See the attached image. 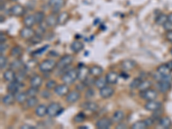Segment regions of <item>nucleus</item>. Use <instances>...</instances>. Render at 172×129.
<instances>
[{
	"mask_svg": "<svg viewBox=\"0 0 172 129\" xmlns=\"http://www.w3.org/2000/svg\"><path fill=\"white\" fill-rule=\"evenodd\" d=\"M147 125L146 123L144 122V121H138L136 122L135 123H133L131 127L132 129H145L147 128Z\"/></svg>",
	"mask_w": 172,
	"mask_h": 129,
	"instance_id": "obj_40",
	"label": "nucleus"
},
{
	"mask_svg": "<svg viewBox=\"0 0 172 129\" xmlns=\"http://www.w3.org/2000/svg\"><path fill=\"white\" fill-rule=\"evenodd\" d=\"M10 54L16 59H19L22 54V48H21L20 46H15L10 51Z\"/></svg>",
	"mask_w": 172,
	"mask_h": 129,
	"instance_id": "obj_32",
	"label": "nucleus"
},
{
	"mask_svg": "<svg viewBox=\"0 0 172 129\" xmlns=\"http://www.w3.org/2000/svg\"><path fill=\"white\" fill-rule=\"evenodd\" d=\"M142 81H143V79H142L141 78H137L133 79V81L131 82L130 84H129V87H130L131 89H138Z\"/></svg>",
	"mask_w": 172,
	"mask_h": 129,
	"instance_id": "obj_41",
	"label": "nucleus"
},
{
	"mask_svg": "<svg viewBox=\"0 0 172 129\" xmlns=\"http://www.w3.org/2000/svg\"><path fill=\"white\" fill-rule=\"evenodd\" d=\"M34 113L38 117H44L48 115V107L45 104H38L35 107Z\"/></svg>",
	"mask_w": 172,
	"mask_h": 129,
	"instance_id": "obj_17",
	"label": "nucleus"
},
{
	"mask_svg": "<svg viewBox=\"0 0 172 129\" xmlns=\"http://www.w3.org/2000/svg\"><path fill=\"white\" fill-rule=\"evenodd\" d=\"M151 84H151V82L150 81V80H143V81L141 82V84H139L138 89L139 91H144V90H146V89H150Z\"/></svg>",
	"mask_w": 172,
	"mask_h": 129,
	"instance_id": "obj_39",
	"label": "nucleus"
},
{
	"mask_svg": "<svg viewBox=\"0 0 172 129\" xmlns=\"http://www.w3.org/2000/svg\"><path fill=\"white\" fill-rule=\"evenodd\" d=\"M78 128L79 129H88L89 128H88L87 126H80V127H78Z\"/></svg>",
	"mask_w": 172,
	"mask_h": 129,
	"instance_id": "obj_59",
	"label": "nucleus"
},
{
	"mask_svg": "<svg viewBox=\"0 0 172 129\" xmlns=\"http://www.w3.org/2000/svg\"><path fill=\"white\" fill-rule=\"evenodd\" d=\"M34 34L35 31L30 27H24L20 31V36L24 40H30Z\"/></svg>",
	"mask_w": 172,
	"mask_h": 129,
	"instance_id": "obj_9",
	"label": "nucleus"
},
{
	"mask_svg": "<svg viewBox=\"0 0 172 129\" xmlns=\"http://www.w3.org/2000/svg\"><path fill=\"white\" fill-rule=\"evenodd\" d=\"M171 120L167 116H165L163 118L161 117V119L159 120V126L162 127L163 128H169L171 127Z\"/></svg>",
	"mask_w": 172,
	"mask_h": 129,
	"instance_id": "obj_30",
	"label": "nucleus"
},
{
	"mask_svg": "<svg viewBox=\"0 0 172 129\" xmlns=\"http://www.w3.org/2000/svg\"><path fill=\"white\" fill-rule=\"evenodd\" d=\"M77 79H78V71L76 69L68 70L61 76V81L66 84H71Z\"/></svg>",
	"mask_w": 172,
	"mask_h": 129,
	"instance_id": "obj_1",
	"label": "nucleus"
},
{
	"mask_svg": "<svg viewBox=\"0 0 172 129\" xmlns=\"http://www.w3.org/2000/svg\"><path fill=\"white\" fill-rule=\"evenodd\" d=\"M51 92L49 91V89H44V90H42L41 92V95L42 98H44V99H48L50 96H51Z\"/></svg>",
	"mask_w": 172,
	"mask_h": 129,
	"instance_id": "obj_50",
	"label": "nucleus"
},
{
	"mask_svg": "<svg viewBox=\"0 0 172 129\" xmlns=\"http://www.w3.org/2000/svg\"><path fill=\"white\" fill-rule=\"evenodd\" d=\"M57 85H58V84H57V83H56L55 80L50 79V80H48V81L47 82V84H46V88L49 89V90H51V89H54Z\"/></svg>",
	"mask_w": 172,
	"mask_h": 129,
	"instance_id": "obj_44",
	"label": "nucleus"
},
{
	"mask_svg": "<svg viewBox=\"0 0 172 129\" xmlns=\"http://www.w3.org/2000/svg\"><path fill=\"white\" fill-rule=\"evenodd\" d=\"M84 48L83 43L80 41H74L71 44V50L74 53H79L81 52Z\"/></svg>",
	"mask_w": 172,
	"mask_h": 129,
	"instance_id": "obj_26",
	"label": "nucleus"
},
{
	"mask_svg": "<svg viewBox=\"0 0 172 129\" xmlns=\"http://www.w3.org/2000/svg\"><path fill=\"white\" fill-rule=\"evenodd\" d=\"M4 78L7 82H12L16 79V74L14 70L9 69L4 72Z\"/></svg>",
	"mask_w": 172,
	"mask_h": 129,
	"instance_id": "obj_24",
	"label": "nucleus"
},
{
	"mask_svg": "<svg viewBox=\"0 0 172 129\" xmlns=\"http://www.w3.org/2000/svg\"><path fill=\"white\" fill-rule=\"evenodd\" d=\"M22 85V84L19 82L18 80H14L12 82H10V84L7 85V91L9 93H11L13 95H16L19 92L21 86Z\"/></svg>",
	"mask_w": 172,
	"mask_h": 129,
	"instance_id": "obj_6",
	"label": "nucleus"
},
{
	"mask_svg": "<svg viewBox=\"0 0 172 129\" xmlns=\"http://www.w3.org/2000/svg\"><path fill=\"white\" fill-rule=\"evenodd\" d=\"M140 97L143 98L146 101H151V100H156L158 98V91L152 89H148L144 91H139Z\"/></svg>",
	"mask_w": 172,
	"mask_h": 129,
	"instance_id": "obj_4",
	"label": "nucleus"
},
{
	"mask_svg": "<svg viewBox=\"0 0 172 129\" xmlns=\"http://www.w3.org/2000/svg\"><path fill=\"white\" fill-rule=\"evenodd\" d=\"M6 48H7V46L4 44V43H1V46H0V51H1V54H3V53L5 51Z\"/></svg>",
	"mask_w": 172,
	"mask_h": 129,
	"instance_id": "obj_54",
	"label": "nucleus"
},
{
	"mask_svg": "<svg viewBox=\"0 0 172 129\" xmlns=\"http://www.w3.org/2000/svg\"><path fill=\"white\" fill-rule=\"evenodd\" d=\"M84 120H85V115L83 114V113H78V114H77L75 116H74V119H73V121L75 122L76 123H81L83 122H84Z\"/></svg>",
	"mask_w": 172,
	"mask_h": 129,
	"instance_id": "obj_43",
	"label": "nucleus"
},
{
	"mask_svg": "<svg viewBox=\"0 0 172 129\" xmlns=\"http://www.w3.org/2000/svg\"><path fill=\"white\" fill-rule=\"evenodd\" d=\"M168 22H170L172 23V13L168 15Z\"/></svg>",
	"mask_w": 172,
	"mask_h": 129,
	"instance_id": "obj_57",
	"label": "nucleus"
},
{
	"mask_svg": "<svg viewBox=\"0 0 172 129\" xmlns=\"http://www.w3.org/2000/svg\"><path fill=\"white\" fill-rule=\"evenodd\" d=\"M116 128L117 129H121V128H127V126L123 124L122 122H120L118 123V125L116 126Z\"/></svg>",
	"mask_w": 172,
	"mask_h": 129,
	"instance_id": "obj_55",
	"label": "nucleus"
},
{
	"mask_svg": "<svg viewBox=\"0 0 172 129\" xmlns=\"http://www.w3.org/2000/svg\"><path fill=\"white\" fill-rule=\"evenodd\" d=\"M46 23L47 26L50 28H54L58 25V16L54 14H50L46 17Z\"/></svg>",
	"mask_w": 172,
	"mask_h": 129,
	"instance_id": "obj_19",
	"label": "nucleus"
},
{
	"mask_svg": "<svg viewBox=\"0 0 172 129\" xmlns=\"http://www.w3.org/2000/svg\"><path fill=\"white\" fill-rule=\"evenodd\" d=\"M42 83H43V78L39 75H35L30 79V86L40 88L42 85Z\"/></svg>",
	"mask_w": 172,
	"mask_h": 129,
	"instance_id": "obj_25",
	"label": "nucleus"
},
{
	"mask_svg": "<svg viewBox=\"0 0 172 129\" xmlns=\"http://www.w3.org/2000/svg\"><path fill=\"white\" fill-rule=\"evenodd\" d=\"M121 66L126 72L132 71V70H133L134 68L136 67V62L133 60H130V59L125 60L121 63Z\"/></svg>",
	"mask_w": 172,
	"mask_h": 129,
	"instance_id": "obj_15",
	"label": "nucleus"
},
{
	"mask_svg": "<svg viewBox=\"0 0 172 129\" xmlns=\"http://www.w3.org/2000/svg\"><path fill=\"white\" fill-rule=\"evenodd\" d=\"M82 108L86 109V110H88V111H90V112H96L99 107H98V104L96 103L95 102L88 101V102H85L83 103Z\"/></svg>",
	"mask_w": 172,
	"mask_h": 129,
	"instance_id": "obj_22",
	"label": "nucleus"
},
{
	"mask_svg": "<svg viewBox=\"0 0 172 129\" xmlns=\"http://www.w3.org/2000/svg\"><path fill=\"white\" fill-rule=\"evenodd\" d=\"M16 101L18 103H24L27 102L28 96L27 95V92H18L16 94Z\"/></svg>",
	"mask_w": 172,
	"mask_h": 129,
	"instance_id": "obj_34",
	"label": "nucleus"
},
{
	"mask_svg": "<svg viewBox=\"0 0 172 129\" xmlns=\"http://www.w3.org/2000/svg\"><path fill=\"white\" fill-rule=\"evenodd\" d=\"M27 95L28 97H31V96H36L39 93V88H36V87H33L31 86L30 88H28L27 89Z\"/></svg>",
	"mask_w": 172,
	"mask_h": 129,
	"instance_id": "obj_42",
	"label": "nucleus"
},
{
	"mask_svg": "<svg viewBox=\"0 0 172 129\" xmlns=\"http://www.w3.org/2000/svg\"><path fill=\"white\" fill-rule=\"evenodd\" d=\"M107 80H106V78H98L97 79L95 80V86H96L97 89H102L103 87H105L106 85H107Z\"/></svg>",
	"mask_w": 172,
	"mask_h": 129,
	"instance_id": "obj_38",
	"label": "nucleus"
},
{
	"mask_svg": "<svg viewBox=\"0 0 172 129\" xmlns=\"http://www.w3.org/2000/svg\"><path fill=\"white\" fill-rule=\"evenodd\" d=\"M144 108L148 111L151 112H154L157 111L158 109H160L162 108V103L158 102L156 100H151V101H147V102L144 104Z\"/></svg>",
	"mask_w": 172,
	"mask_h": 129,
	"instance_id": "obj_8",
	"label": "nucleus"
},
{
	"mask_svg": "<svg viewBox=\"0 0 172 129\" xmlns=\"http://www.w3.org/2000/svg\"><path fill=\"white\" fill-rule=\"evenodd\" d=\"M94 95H95V90L93 89L89 88L86 90V92H85V98L90 99V98L94 97Z\"/></svg>",
	"mask_w": 172,
	"mask_h": 129,
	"instance_id": "obj_47",
	"label": "nucleus"
},
{
	"mask_svg": "<svg viewBox=\"0 0 172 129\" xmlns=\"http://www.w3.org/2000/svg\"><path fill=\"white\" fill-rule=\"evenodd\" d=\"M30 41H32L34 44H38V43H41L42 41V37H41L40 34H34V36L30 39Z\"/></svg>",
	"mask_w": 172,
	"mask_h": 129,
	"instance_id": "obj_46",
	"label": "nucleus"
},
{
	"mask_svg": "<svg viewBox=\"0 0 172 129\" xmlns=\"http://www.w3.org/2000/svg\"><path fill=\"white\" fill-rule=\"evenodd\" d=\"M26 103H27V106L28 108H34L38 105L39 100L36 96H31V97L28 98Z\"/></svg>",
	"mask_w": 172,
	"mask_h": 129,
	"instance_id": "obj_37",
	"label": "nucleus"
},
{
	"mask_svg": "<svg viewBox=\"0 0 172 129\" xmlns=\"http://www.w3.org/2000/svg\"><path fill=\"white\" fill-rule=\"evenodd\" d=\"M7 65V58L5 56H4L3 54L0 55V68L3 70L4 68Z\"/></svg>",
	"mask_w": 172,
	"mask_h": 129,
	"instance_id": "obj_45",
	"label": "nucleus"
},
{
	"mask_svg": "<svg viewBox=\"0 0 172 129\" xmlns=\"http://www.w3.org/2000/svg\"><path fill=\"white\" fill-rule=\"evenodd\" d=\"M171 55H172V48H171Z\"/></svg>",
	"mask_w": 172,
	"mask_h": 129,
	"instance_id": "obj_60",
	"label": "nucleus"
},
{
	"mask_svg": "<svg viewBox=\"0 0 172 129\" xmlns=\"http://www.w3.org/2000/svg\"><path fill=\"white\" fill-rule=\"evenodd\" d=\"M124 118H125V114H124L123 111H121V110H116V111L113 114L111 120H112L113 122L120 123L122 122Z\"/></svg>",
	"mask_w": 172,
	"mask_h": 129,
	"instance_id": "obj_20",
	"label": "nucleus"
},
{
	"mask_svg": "<svg viewBox=\"0 0 172 129\" xmlns=\"http://www.w3.org/2000/svg\"><path fill=\"white\" fill-rule=\"evenodd\" d=\"M65 4H66V0H49L48 1V5L56 11L60 10L61 8L65 6Z\"/></svg>",
	"mask_w": 172,
	"mask_h": 129,
	"instance_id": "obj_13",
	"label": "nucleus"
},
{
	"mask_svg": "<svg viewBox=\"0 0 172 129\" xmlns=\"http://www.w3.org/2000/svg\"><path fill=\"white\" fill-rule=\"evenodd\" d=\"M168 22V16L165 15L164 13H160L155 19V22L158 25H165V23H166Z\"/></svg>",
	"mask_w": 172,
	"mask_h": 129,
	"instance_id": "obj_33",
	"label": "nucleus"
},
{
	"mask_svg": "<svg viewBox=\"0 0 172 129\" xmlns=\"http://www.w3.org/2000/svg\"><path fill=\"white\" fill-rule=\"evenodd\" d=\"M103 67L99 66H93L89 68V75L93 77H100L103 74Z\"/></svg>",
	"mask_w": 172,
	"mask_h": 129,
	"instance_id": "obj_27",
	"label": "nucleus"
},
{
	"mask_svg": "<svg viewBox=\"0 0 172 129\" xmlns=\"http://www.w3.org/2000/svg\"><path fill=\"white\" fill-rule=\"evenodd\" d=\"M15 101H16V96L13 94H11V93L7 94V95H5L2 98V102L4 105H6V106L12 105Z\"/></svg>",
	"mask_w": 172,
	"mask_h": 129,
	"instance_id": "obj_28",
	"label": "nucleus"
},
{
	"mask_svg": "<svg viewBox=\"0 0 172 129\" xmlns=\"http://www.w3.org/2000/svg\"><path fill=\"white\" fill-rule=\"evenodd\" d=\"M78 79L81 82H83L89 75V68H87L85 66H78Z\"/></svg>",
	"mask_w": 172,
	"mask_h": 129,
	"instance_id": "obj_18",
	"label": "nucleus"
},
{
	"mask_svg": "<svg viewBox=\"0 0 172 129\" xmlns=\"http://www.w3.org/2000/svg\"><path fill=\"white\" fill-rule=\"evenodd\" d=\"M23 23H24L25 27H33L34 24L36 23L34 15H28V16H27L24 18V20H23Z\"/></svg>",
	"mask_w": 172,
	"mask_h": 129,
	"instance_id": "obj_31",
	"label": "nucleus"
},
{
	"mask_svg": "<svg viewBox=\"0 0 172 129\" xmlns=\"http://www.w3.org/2000/svg\"><path fill=\"white\" fill-rule=\"evenodd\" d=\"M21 129H35L36 128L34 126H32V125H28V124H24L22 126L20 127Z\"/></svg>",
	"mask_w": 172,
	"mask_h": 129,
	"instance_id": "obj_52",
	"label": "nucleus"
},
{
	"mask_svg": "<svg viewBox=\"0 0 172 129\" xmlns=\"http://www.w3.org/2000/svg\"><path fill=\"white\" fill-rule=\"evenodd\" d=\"M10 11L14 16H21L25 13V9L21 4H15L10 9Z\"/></svg>",
	"mask_w": 172,
	"mask_h": 129,
	"instance_id": "obj_14",
	"label": "nucleus"
},
{
	"mask_svg": "<svg viewBox=\"0 0 172 129\" xmlns=\"http://www.w3.org/2000/svg\"><path fill=\"white\" fill-rule=\"evenodd\" d=\"M157 72H158L159 74H161L162 76H170L171 71L168 68L166 64H163V65H160L158 68H157Z\"/></svg>",
	"mask_w": 172,
	"mask_h": 129,
	"instance_id": "obj_29",
	"label": "nucleus"
},
{
	"mask_svg": "<svg viewBox=\"0 0 172 129\" xmlns=\"http://www.w3.org/2000/svg\"><path fill=\"white\" fill-rule=\"evenodd\" d=\"M166 65H167V66H168V68L171 70L172 72V60H171V61H169V62H167L166 63Z\"/></svg>",
	"mask_w": 172,
	"mask_h": 129,
	"instance_id": "obj_56",
	"label": "nucleus"
},
{
	"mask_svg": "<svg viewBox=\"0 0 172 129\" xmlns=\"http://www.w3.org/2000/svg\"><path fill=\"white\" fill-rule=\"evenodd\" d=\"M69 91H70V89L68 87V84H59L54 89V93L59 96H65L68 94Z\"/></svg>",
	"mask_w": 172,
	"mask_h": 129,
	"instance_id": "obj_11",
	"label": "nucleus"
},
{
	"mask_svg": "<svg viewBox=\"0 0 172 129\" xmlns=\"http://www.w3.org/2000/svg\"><path fill=\"white\" fill-rule=\"evenodd\" d=\"M107 82L110 84H115L118 82V78H119V75L115 72H109L108 74L105 77Z\"/></svg>",
	"mask_w": 172,
	"mask_h": 129,
	"instance_id": "obj_21",
	"label": "nucleus"
},
{
	"mask_svg": "<svg viewBox=\"0 0 172 129\" xmlns=\"http://www.w3.org/2000/svg\"><path fill=\"white\" fill-rule=\"evenodd\" d=\"M63 111L60 104L58 102H52L48 106V116L50 117H55L60 116Z\"/></svg>",
	"mask_w": 172,
	"mask_h": 129,
	"instance_id": "obj_3",
	"label": "nucleus"
},
{
	"mask_svg": "<svg viewBox=\"0 0 172 129\" xmlns=\"http://www.w3.org/2000/svg\"><path fill=\"white\" fill-rule=\"evenodd\" d=\"M166 38H167V40L170 41V42H172V29L171 30H168V31H167Z\"/></svg>",
	"mask_w": 172,
	"mask_h": 129,
	"instance_id": "obj_53",
	"label": "nucleus"
},
{
	"mask_svg": "<svg viewBox=\"0 0 172 129\" xmlns=\"http://www.w3.org/2000/svg\"><path fill=\"white\" fill-rule=\"evenodd\" d=\"M99 93H100L101 97H103V99H108V98H110L112 95H114L115 90H114V89L112 88V87L106 85L105 87L100 89Z\"/></svg>",
	"mask_w": 172,
	"mask_h": 129,
	"instance_id": "obj_12",
	"label": "nucleus"
},
{
	"mask_svg": "<svg viewBox=\"0 0 172 129\" xmlns=\"http://www.w3.org/2000/svg\"><path fill=\"white\" fill-rule=\"evenodd\" d=\"M57 67V62L54 60L49 59V60H43L41 64L39 65V70L44 72V73H48L54 70V68Z\"/></svg>",
	"mask_w": 172,
	"mask_h": 129,
	"instance_id": "obj_2",
	"label": "nucleus"
},
{
	"mask_svg": "<svg viewBox=\"0 0 172 129\" xmlns=\"http://www.w3.org/2000/svg\"><path fill=\"white\" fill-rule=\"evenodd\" d=\"M10 1H12V2H16V1H17V0H10Z\"/></svg>",
	"mask_w": 172,
	"mask_h": 129,
	"instance_id": "obj_61",
	"label": "nucleus"
},
{
	"mask_svg": "<svg viewBox=\"0 0 172 129\" xmlns=\"http://www.w3.org/2000/svg\"><path fill=\"white\" fill-rule=\"evenodd\" d=\"M34 18H35V22L37 24H41L44 21L46 20V16H45V13L43 11H37L34 14Z\"/></svg>",
	"mask_w": 172,
	"mask_h": 129,
	"instance_id": "obj_35",
	"label": "nucleus"
},
{
	"mask_svg": "<svg viewBox=\"0 0 172 129\" xmlns=\"http://www.w3.org/2000/svg\"><path fill=\"white\" fill-rule=\"evenodd\" d=\"M171 84L170 81H158L156 84V88L160 93H166L171 89Z\"/></svg>",
	"mask_w": 172,
	"mask_h": 129,
	"instance_id": "obj_10",
	"label": "nucleus"
},
{
	"mask_svg": "<svg viewBox=\"0 0 172 129\" xmlns=\"http://www.w3.org/2000/svg\"><path fill=\"white\" fill-rule=\"evenodd\" d=\"M48 45H46L45 47H43V48H40L39 50H36V51H34V53H33V55H41L43 53H45L46 51H47V49L48 48Z\"/></svg>",
	"mask_w": 172,
	"mask_h": 129,
	"instance_id": "obj_49",
	"label": "nucleus"
},
{
	"mask_svg": "<svg viewBox=\"0 0 172 129\" xmlns=\"http://www.w3.org/2000/svg\"><path fill=\"white\" fill-rule=\"evenodd\" d=\"M80 98V91H71V92H69L68 94L66 95V102L68 103H75L78 101V99Z\"/></svg>",
	"mask_w": 172,
	"mask_h": 129,
	"instance_id": "obj_16",
	"label": "nucleus"
},
{
	"mask_svg": "<svg viewBox=\"0 0 172 129\" xmlns=\"http://www.w3.org/2000/svg\"><path fill=\"white\" fill-rule=\"evenodd\" d=\"M23 67V63L19 59L15 60L11 64H10V69H12L14 71H20L21 69Z\"/></svg>",
	"mask_w": 172,
	"mask_h": 129,
	"instance_id": "obj_36",
	"label": "nucleus"
},
{
	"mask_svg": "<svg viewBox=\"0 0 172 129\" xmlns=\"http://www.w3.org/2000/svg\"><path fill=\"white\" fill-rule=\"evenodd\" d=\"M162 110L161 109H158L157 111H154V113H153V116H152V118H153V120L154 121H156V120H160L161 119V114H162Z\"/></svg>",
	"mask_w": 172,
	"mask_h": 129,
	"instance_id": "obj_48",
	"label": "nucleus"
},
{
	"mask_svg": "<svg viewBox=\"0 0 172 129\" xmlns=\"http://www.w3.org/2000/svg\"><path fill=\"white\" fill-rule=\"evenodd\" d=\"M70 18V14L67 11H63L58 16V25L63 26L65 25Z\"/></svg>",
	"mask_w": 172,
	"mask_h": 129,
	"instance_id": "obj_23",
	"label": "nucleus"
},
{
	"mask_svg": "<svg viewBox=\"0 0 172 129\" xmlns=\"http://www.w3.org/2000/svg\"><path fill=\"white\" fill-rule=\"evenodd\" d=\"M112 120L108 117H102L96 123V128L99 129H109L112 125Z\"/></svg>",
	"mask_w": 172,
	"mask_h": 129,
	"instance_id": "obj_7",
	"label": "nucleus"
},
{
	"mask_svg": "<svg viewBox=\"0 0 172 129\" xmlns=\"http://www.w3.org/2000/svg\"><path fill=\"white\" fill-rule=\"evenodd\" d=\"M1 43H4V41H5V37L4 36L3 37V33H1Z\"/></svg>",
	"mask_w": 172,
	"mask_h": 129,
	"instance_id": "obj_58",
	"label": "nucleus"
},
{
	"mask_svg": "<svg viewBox=\"0 0 172 129\" xmlns=\"http://www.w3.org/2000/svg\"><path fill=\"white\" fill-rule=\"evenodd\" d=\"M154 120H153V118L152 117H150V118H146L145 120H144V122L146 123V125H147V127L149 128V127H151L153 124H154Z\"/></svg>",
	"mask_w": 172,
	"mask_h": 129,
	"instance_id": "obj_51",
	"label": "nucleus"
},
{
	"mask_svg": "<svg viewBox=\"0 0 172 129\" xmlns=\"http://www.w3.org/2000/svg\"><path fill=\"white\" fill-rule=\"evenodd\" d=\"M74 60V57L72 55H65L60 58V60L57 63V68L59 69H65L66 67L69 66Z\"/></svg>",
	"mask_w": 172,
	"mask_h": 129,
	"instance_id": "obj_5",
	"label": "nucleus"
}]
</instances>
